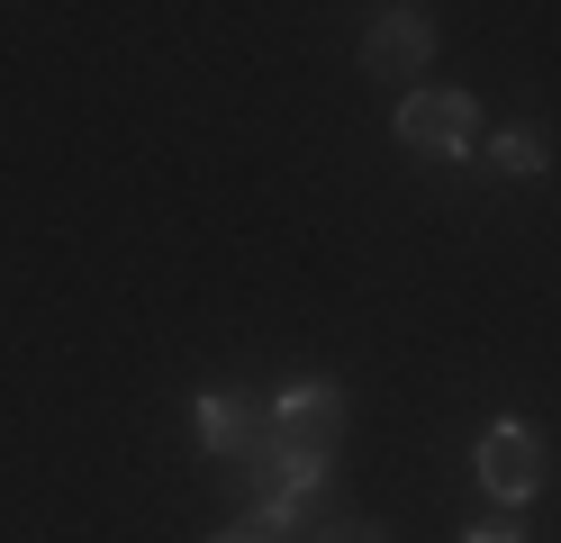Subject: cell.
<instances>
[{"label":"cell","instance_id":"cell-1","mask_svg":"<svg viewBox=\"0 0 561 543\" xmlns=\"http://www.w3.org/2000/svg\"><path fill=\"white\" fill-rule=\"evenodd\" d=\"M471 471H480V489L499 498V507H525V498L543 489V434L525 426V417H489L480 444H471Z\"/></svg>","mask_w":561,"mask_h":543},{"label":"cell","instance_id":"cell-2","mask_svg":"<svg viewBox=\"0 0 561 543\" xmlns=\"http://www.w3.org/2000/svg\"><path fill=\"white\" fill-rule=\"evenodd\" d=\"M399 145L408 155H426V163H453V155H471L480 145V109L471 91H399Z\"/></svg>","mask_w":561,"mask_h":543},{"label":"cell","instance_id":"cell-3","mask_svg":"<svg viewBox=\"0 0 561 543\" xmlns=\"http://www.w3.org/2000/svg\"><path fill=\"white\" fill-rule=\"evenodd\" d=\"M426 64H435V19L426 10H380L371 19V36H363V72H371V82L426 91Z\"/></svg>","mask_w":561,"mask_h":543},{"label":"cell","instance_id":"cell-4","mask_svg":"<svg viewBox=\"0 0 561 543\" xmlns=\"http://www.w3.org/2000/svg\"><path fill=\"white\" fill-rule=\"evenodd\" d=\"M191 426H199V453H218V462H254V444H263V426H272V408H254V398H199L191 408Z\"/></svg>","mask_w":561,"mask_h":543},{"label":"cell","instance_id":"cell-5","mask_svg":"<svg viewBox=\"0 0 561 543\" xmlns=\"http://www.w3.org/2000/svg\"><path fill=\"white\" fill-rule=\"evenodd\" d=\"M489 163H499L507 181H535V172L552 163V145H543V127H499V145H489Z\"/></svg>","mask_w":561,"mask_h":543},{"label":"cell","instance_id":"cell-6","mask_svg":"<svg viewBox=\"0 0 561 543\" xmlns=\"http://www.w3.org/2000/svg\"><path fill=\"white\" fill-rule=\"evenodd\" d=\"M318 543H390V534L363 525V517H335V525H318Z\"/></svg>","mask_w":561,"mask_h":543},{"label":"cell","instance_id":"cell-7","mask_svg":"<svg viewBox=\"0 0 561 543\" xmlns=\"http://www.w3.org/2000/svg\"><path fill=\"white\" fill-rule=\"evenodd\" d=\"M462 543H525V525H499V517H489V525H471Z\"/></svg>","mask_w":561,"mask_h":543},{"label":"cell","instance_id":"cell-8","mask_svg":"<svg viewBox=\"0 0 561 543\" xmlns=\"http://www.w3.org/2000/svg\"><path fill=\"white\" fill-rule=\"evenodd\" d=\"M208 543H272V534H263V525H218Z\"/></svg>","mask_w":561,"mask_h":543}]
</instances>
